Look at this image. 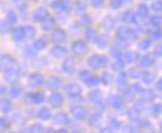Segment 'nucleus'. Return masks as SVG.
<instances>
[{"label":"nucleus","instance_id":"f257e3e1","mask_svg":"<svg viewBox=\"0 0 162 133\" xmlns=\"http://www.w3.org/2000/svg\"><path fill=\"white\" fill-rule=\"evenodd\" d=\"M106 64H107V60L101 57V56H97V55H94L89 59V66L92 68H100V67L105 66Z\"/></svg>","mask_w":162,"mask_h":133},{"label":"nucleus","instance_id":"f03ea898","mask_svg":"<svg viewBox=\"0 0 162 133\" xmlns=\"http://www.w3.org/2000/svg\"><path fill=\"white\" fill-rule=\"evenodd\" d=\"M73 51H74V54H76L77 56L85 55L86 51H87V45H86V42H85V41H81V40L75 41V42L73 44Z\"/></svg>","mask_w":162,"mask_h":133},{"label":"nucleus","instance_id":"7ed1b4c3","mask_svg":"<svg viewBox=\"0 0 162 133\" xmlns=\"http://www.w3.org/2000/svg\"><path fill=\"white\" fill-rule=\"evenodd\" d=\"M44 82H45V79L41 73H31L29 77V83L30 86H34V87L41 86Z\"/></svg>","mask_w":162,"mask_h":133},{"label":"nucleus","instance_id":"20e7f679","mask_svg":"<svg viewBox=\"0 0 162 133\" xmlns=\"http://www.w3.org/2000/svg\"><path fill=\"white\" fill-rule=\"evenodd\" d=\"M65 91H66V93L69 94L70 97H76V96H80V94H81V88L76 83H69L65 87Z\"/></svg>","mask_w":162,"mask_h":133},{"label":"nucleus","instance_id":"39448f33","mask_svg":"<svg viewBox=\"0 0 162 133\" xmlns=\"http://www.w3.org/2000/svg\"><path fill=\"white\" fill-rule=\"evenodd\" d=\"M32 17H34L35 21H44V20H46V19L49 17V13H47V10L45 8H39L34 13Z\"/></svg>","mask_w":162,"mask_h":133},{"label":"nucleus","instance_id":"423d86ee","mask_svg":"<svg viewBox=\"0 0 162 133\" xmlns=\"http://www.w3.org/2000/svg\"><path fill=\"white\" fill-rule=\"evenodd\" d=\"M65 37H66V34H65V31L61 30V29H56L55 31L52 32V41L56 42V44L62 42V41L65 40Z\"/></svg>","mask_w":162,"mask_h":133},{"label":"nucleus","instance_id":"0eeeda50","mask_svg":"<svg viewBox=\"0 0 162 133\" xmlns=\"http://www.w3.org/2000/svg\"><path fill=\"white\" fill-rule=\"evenodd\" d=\"M71 113L79 120H84L86 117V109L81 106H76V107H73V109H71Z\"/></svg>","mask_w":162,"mask_h":133},{"label":"nucleus","instance_id":"6e6552de","mask_svg":"<svg viewBox=\"0 0 162 133\" xmlns=\"http://www.w3.org/2000/svg\"><path fill=\"white\" fill-rule=\"evenodd\" d=\"M50 103L54 106V107H59L64 103V97H62V94L60 93H54L51 94V97H50Z\"/></svg>","mask_w":162,"mask_h":133},{"label":"nucleus","instance_id":"1a4fd4ad","mask_svg":"<svg viewBox=\"0 0 162 133\" xmlns=\"http://www.w3.org/2000/svg\"><path fill=\"white\" fill-rule=\"evenodd\" d=\"M122 20H123L125 23H135V21H136V14H135V11L127 10V11L123 14Z\"/></svg>","mask_w":162,"mask_h":133},{"label":"nucleus","instance_id":"9d476101","mask_svg":"<svg viewBox=\"0 0 162 133\" xmlns=\"http://www.w3.org/2000/svg\"><path fill=\"white\" fill-rule=\"evenodd\" d=\"M51 55L54 57H64L66 55V50L62 47V46H56L51 50Z\"/></svg>","mask_w":162,"mask_h":133},{"label":"nucleus","instance_id":"9b49d317","mask_svg":"<svg viewBox=\"0 0 162 133\" xmlns=\"http://www.w3.org/2000/svg\"><path fill=\"white\" fill-rule=\"evenodd\" d=\"M13 37L15 40H17V41H20V40H23L24 39V28H15L14 30H13Z\"/></svg>","mask_w":162,"mask_h":133},{"label":"nucleus","instance_id":"f8f14e48","mask_svg":"<svg viewBox=\"0 0 162 133\" xmlns=\"http://www.w3.org/2000/svg\"><path fill=\"white\" fill-rule=\"evenodd\" d=\"M62 70L66 73H73L74 72V61L71 60V59H67L65 61V64L62 65Z\"/></svg>","mask_w":162,"mask_h":133},{"label":"nucleus","instance_id":"ddd939ff","mask_svg":"<svg viewBox=\"0 0 162 133\" xmlns=\"http://www.w3.org/2000/svg\"><path fill=\"white\" fill-rule=\"evenodd\" d=\"M29 96H30V98H31L35 103H41V102L45 100L44 94H43L41 92H34V93H30Z\"/></svg>","mask_w":162,"mask_h":133},{"label":"nucleus","instance_id":"4468645a","mask_svg":"<svg viewBox=\"0 0 162 133\" xmlns=\"http://www.w3.org/2000/svg\"><path fill=\"white\" fill-rule=\"evenodd\" d=\"M58 10H62V11H70V10H71V4H70V2H69V0H59Z\"/></svg>","mask_w":162,"mask_h":133},{"label":"nucleus","instance_id":"2eb2a0df","mask_svg":"<svg viewBox=\"0 0 162 133\" xmlns=\"http://www.w3.org/2000/svg\"><path fill=\"white\" fill-rule=\"evenodd\" d=\"M60 85H61V81L58 79V77H50L49 80H47V86H49V88H58V87H60Z\"/></svg>","mask_w":162,"mask_h":133},{"label":"nucleus","instance_id":"dca6fc26","mask_svg":"<svg viewBox=\"0 0 162 133\" xmlns=\"http://www.w3.org/2000/svg\"><path fill=\"white\" fill-rule=\"evenodd\" d=\"M10 108H11V103H10L9 100H6V98L0 100V111L8 112V111H10Z\"/></svg>","mask_w":162,"mask_h":133},{"label":"nucleus","instance_id":"f3484780","mask_svg":"<svg viewBox=\"0 0 162 133\" xmlns=\"http://www.w3.org/2000/svg\"><path fill=\"white\" fill-rule=\"evenodd\" d=\"M38 116H39L40 118H43V120H49V118L51 117L50 109H49V108H46V107H43V108H40V111L38 112Z\"/></svg>","mask_w":162,"mask_h":133},{"label":"nucleus","instance_id":"a211bd4d","mask_svg":"<svg viewBox=\"0 0 162 133\" xmlns=\"http://www.w3.org/2000/svg\"><path fill=\"white\" fill-rule=\"evenodd\" d=\"M138 15L141 16V17H147L149 15H150V9H149V6L147 5H140L138 6Z\"/></svg>","mask_w":162,"mask_h":133},{"label":"nucleus","instance_id":"6ab92c4d","mask_svg":"<svg viewBox=\"0 0 162 133\" xmlns=\"http://www.w3.org/2000/svg\"><path fill=\"white\" fill-rule=\"evenodd\" d=\"M35 35H36V30H35L32 26L24 28V36L25 37H29V39H31V37H35Z\"/></svg>","mask_w":162,"mask_h":133},{"label":"nucleus","instance_id":"aec40b11","mask_svg":"<svg viewBox=\"0 0 162 133\" xmlns=\"http://www.w3.org/2000/svg\"><path fill=\"white\" fill-rule=\"evenodd\" d=\"M45 23H44V30H51L54 26H55V19H54V17H47L46 19V20H44Z\"/></svg>","mask_w":162,"mask_h":133},{"label":"nucleus","instance_id":"412c9836","mask_svg":"<svg viewBox=\"0 0 162 133\" xmlns=\"http://www.w3.org/2000/svg\"><path fill=\"white\" fill-rule=\"evenodd\" d=\"M155 62V57L152 55H146V56H143L142 57V60H141V64L143 65V66H150V65H152Z\"/></svg>","mask_w":162,"mask_h":133},{"label":"nucleus","instance_id":"4be33fe9","mask_svg":"<svg viewBox=\"0 0 162 133\" xmlns=\"http://www.w3.org/2000/svg\"><path fill=\"white\" fill-rule=\"evenodd\" d=\"M125 62L126 64H130V62H134L136 59H137V54H134V52H126L125 55Z\"/></svg>","mask_w":162,"mask_h":133},{"label":"nucleus","instance_id":"5701e85b","mask_svg":"<svg viewBox=\"0 0 162 133\" xmlns=\"http://www.w3.org/2000/svg\"><path fill=\"white\" fill-rule=\"evenodd\" d=\"M100 97H101V92L100 91H92V92L89 93V98H90V101H92V102H99Z\"/></svg>","mask_w":162,"mask_h":133},{"label":"nucleus","instance_id":"b1692460","mask_svg":"<svg viewBox=\"0 0 162 133\" xmlns=\"http://www.w3.org/2000/svg\"><path fill=\"white\" fill-rule=\"evenodd\" d=\"M5 76H8L9 80H13L16 77V70L14 67H8L6 71H5Z\"/></svg>","mask_w":162,"mask_h":133},{"label":"nucleus","instance_id":"393cba45","mask_svg":"<svg viewBox=\"0 0 162 133\" xmlns=\"http://www.w3.org/2000/svg\"><path fill=\"white\" fill-rule=\"evenodd\" d=\"M85 82L89 85V86H96L99 83V79L96 76H89V77L85 80Z\"/></svg>","mask_w":162,"mask_h":133},{"label":"nucleus","instance_id":"a878e982","mask_svg":"<svg viewBox=\"0 0 162 133\" xmlns=\"http://www.w3.org/2000/svg\"><path fill=\"white\" fill-rule=\"evenodd\" d=\"M21 94V88L17 87V86H14L11 90H10V96L11 97H19Z\"/></svg>","mask_w":162,"mask_h":133},{"label":"nucleus","instance_id":"bb28decb","mask_svg":"<svg viewBox=\"0 0 162 133\" xmlns=\"http://www.w3.org/2000/svg\"><path fill=\"white\" fill-rule=\"evenodd\" d=\"M45 45H46V44H45V41H44L43 39H38L36 41L34 42V49H35V50H43V49L45 47Z\"/></svg>","mask_w":162,"mask_h":133},{"label":"nucleus","instance_id":"cd10ccee","mask_svg":"<svg viewBox=\"0 0 162 133\" xmlns=\"http://www.w3.org/2000/svg\"><path fill=\"white\" fill-rule=\"evenodd\" d=\"M66 121H67V118H66L65 113H59L55 117V123H65Z\"/></svg>","mask_w":162,"mask_h":133},{"label":"nucleus","instance_id":"c85d7f7f","mask_svg":"<svg viewBox=\"0 0 162 133\" xmlns=\"http://www.w3.org/2000/svg\"><path fill=\"white\" fill-rule=\"evenodd\" d=\"M126 81H127V75H126L125 72L120 73V76L117 77V83L119 85H126Z\"/></svg>","mask_w":162,"mask_h":133},{"label":"nucleus","instance_id":"c756f323","mask_svg":"<svg viewBox=\"0 0 162 133\" xmlns=\"http://www.w3.org/2000/svg\"><path fill=\"white\" fill-rule=\"evenodd\" d=\"M143 96H145V100L146 101H152L153 97H155V93L151 90H146L145 92H143Z\"/></svg>","mask_w":162,"mask_h":133},{"label":"nucleus","instance_id":"7c9ffc66","mask_svg":"<svg viewBox=\"0 0 162 133\" xmlns=\"http://www.w3.org/2000/svg\"><path fill=\"white\" fill-rule=\"evenodd\" d=\"M151 24L155 26V28H160L161 26V16H152L151 17Z\"/></svg>","mask_w":162,"mask_h":133},{"label":"nucleus","instance_id":"2f4dec72","mask_svg":"<svg viewBox=\"0 0 162 133\" xmlns=\"http://www.w3.org/2000/svg\"><path fill=\"white\" fill-rule=\"evenodd\" d=\"M140 49H142V50H146V49H149L150 46H151V40L150 39H145V40H142L141 42H140Z\"/></svg>","mask_w":162,"mask_h":133},{"label":"nucleus","instance_id":"473e14b6","mask_svg":"<svg viewBox=\"0 0 162 133\" xmlns=\"http://www.w3.org/2000/svg\"><path fill=\"white\" fill-rule=\"evenodd\" d=\"M143 76V81H145L146 83H150L151 81H153V73H151V72H145L142 75Z\"/></svg>","mask_w":162,"mask_h":133},{"label":"nucleus","instance_id":"72a5a7b5","mask_svg":"<svg viewBox=\"0 0 162 133\" xmlns=\"http://www.w3.org/2000/svg\"><path fill=\"white\" fill-rule=\"evenodd\" d=\"M100 121H101V117H100V115H94L91 118H90V124L91 126H96V124H99L100 123Z\"/></svg>","mask_w":162,"mask_h":133},{"label":"nucleus","instance_id":"f704fd0d","mask_svg":"<svg viewBox=\"0 0 162 133\" xmlns=\"http://www.w3.org/2000/svg\"><path fill=\"white\" fill-rule=\"evenodd\" d=\"M16 20H17V16H16V14H15L14 11H10V13H8V21H9L10 24H14V23H16Z\"/></svg>","mask_w":162,"mask_h":133},{"label":"nucleus","instance_id":"c9c22d12","mask_svg":"<svg viewBox=\"0 0 162 133\" xmlns=\"http://www.w3.org/2000/svg\"><path fill=\"white\" fill-rule=\"evenodd\" d=\"M122 5V0H110V6L112 9H119Z\"/></svg>","mask_w":162,"mask_h":133},{"label":"nucleus","instance_id":"e433bc0d","mask_svg":"<svg viewBox=\"0 0 162 133\" xmlns=\"http://www.w3.org/2000/svg\"><path fill=\"white\" fill-rule=\"evenodd\" d=\"M112 105L115 108H121L122 107V100L120 97H112Z\"/></svg>","mask_w":162,"mask_h":133},{"label":"nucleus","instance_id":"4c0bfd02","mask_svg":"<svg viewBox=\"0 0 162 133\" xmlns=\"http://www.w3.org/2000/svg\"><path fill=\"white\" fill-rule=\"evenodd\" d=\"M9 30V24L6 21H0V34H5Z\"/></svg>","mask_w":162,"mask_h":133},{"label":"nucleus","instance_id":"58836bf2","mask_svg":"<svg viewBox=\"0 0 162 133\" xmlns=\"http://www.w3.org/2000/svg\"><path fill=\"white\" fill-rule=\"evenodd\" d=\"M152 9L156 10V11H161V9H162V2L161 0H156V2L152 4Z\"/></svg>","mask_w":162,"mask_h":133},{"label":"nucleus","instance_id":"ea45409f","mask_svg":"<svg viewBox=\"0 0 162 133\" xmlns=\"http://www.w3.org/2000/svg\"><path fill=\"white\" fill-rule=\"evenodd\" d=\"M86 6H87L86 2H82V0L77 2V4H76V8H77V10H79V11H84V10L86 9Z\"/></svg>","mask_w":162,"mask_h":133},{"label":"nucleus","instance_id":"a19ab883","mask_svg":"<svg viewBox=\"0 0 162 133\" xmlns=\"http://www.w3.org/2000/svg\"><path fill=\"white\" fill-rule=\"evenodd\" d=\"M43 132H44V128L40 124H36L31 128V133H43Z\"/></svg>","mask_w":162,"mask_h":133},{"label":"nucleus","instance_id":"79ce46f5","mask_svg":"<svg viewBox=\"0 0 162 133\" xmlns=\"http://www.w3.org/2000/svg\"><path fill=\"white\" fill-rule=\"evenodd\" d=\"M104 2L105 0H91V4L94 8H101L104 5Z\"/></svg>","mask_w":162,"mask_h":133},{"label":"nucleus","instance_id":"37998d69","mask_svg":"<svg viewBox=\"0 0 162 133\" xmlns=\"http://www.w3.org/2000/svg\"><path fill=\"white\" fill-rule=\"evenodd\" d=\"M107 42H109V40H107V37H99L97 39V44L100 45V46H106L107 45Z\"/></svg>","mask_w":162,"mask_h":133},{"label":"nucleus","instance_id":"c03bdc74","mask_svg":"<svg viewBox=\"0 0 162 133\" xmlns=\"http://www.w3.org/2000/svg\"><path fill=\"white\" fill-rule=\"evenodd\" d=\"M152 36L156 37V39H160V37H161V30H160V28H155V30L152 32Z\"/></svg>","mask_w":162,"mask_h":133},{"label":"nucleus","instance_id":"a18cd8bd","mask_svg":"<svg viewBox=\"0 0 162 133\" xmlns=\"http://www.w3.org/2000/svg\"><path fill=\"white\" fill-rule=\"evenodd\" d=\"M87 36H89L90 40H94V37H96V34L94 32L92 29H89V30H87Z\"/></svg>","mask_w":162,"mask_h":133},{"label":"nucleus","instance_id":"49530a36","mask_svg":"<svg viewBox=\"0 0 162 133\" xmlns=\"http://www.w3.org/2000/svg\"><path fill=\"white\" fill-rule=\"evenodd\" d=\"M82 23L85 25H91V19H90V16H87V15L82 16Z\"/></svg>","mask_w":162,"mask_h":133},{"label":"nucleus","instance_id":"de8ad7c7","mask_svg":"<svg viewBox=\"0 0 162 133\" xmlns=\"http://www.w3.org/2000/svg\"><path fill=\"white\" fill-rule=\"evenodd\" d=\"M132 92H134V93H140V92H142L141 86H140V85H134V86H132Z\"/></svg>","mask_w":162,"mask_h":133},{"label":"nucleus","instance_id":"09e8293b","mask_svg":"<svg viewBox=\"0 0 162 133\" xmlns=\"http://www.w3.org/2000/svg\"><path fill=\"white\" fill-rule=\"evenodd\" d=\"M122 66H123V62L117 61V62H115V64H114V70H121V68H122Z\"/></svg>","mask_w":162,"mask_h":133},{"label":"nucleus","instance_id":"8fccbe9b","mask_svg":"<svg viewBox=\"0 0 162 133\" xmlns=\"http://www.w3.org/2000/svg\"><path fill=\"white\" fill-rule=\"evenodd\" d=\"M111 55H114L115 57H116V56H117V57H120V56H121V52H120L117 49H112V50H111Z\"/></svg>","mask_w":162,"mask_h":133},{"label":"nucleus","instance_id":"3c124183","mask_svg":"<svg viewBox=\"0 0 162 133\" xmlns=\"http://www.w3.org/2000/svg\"><path fill=\"white\" fill-rule=\"evenodd\" d=\"M5 127H6V121L3 120V118H0V131H3Z\"/></svg>","mask_w":162,"mask_h":133},{"label":"nucleus","instance_id":"603ef678","mask_svg":"<svg viewBox=\"0 0 162 133\" xmlns=\"http://www.w3.org/2000/svg\"><path fill=\"white\" fill-rule=\"evenodd\" d=\"M80 76H81V79H84V80H86V79L89 77V72L84 70V71H81V72H80Z\"/></svg>","mask_w":162,"mask_h":133},{"label":"nucleus","instance_id":"864d4df0","mask_svg":"<svg viewBox=\"0 0 162 133\" xmlns=\"http://www.w3.org/2000/svg\"><path fill=\"white\" fill-rule=\"evenodd\" d=\"M100 133H112V131H111V128H109V127H106V128H102Z\"/></svg>","mask_w":162,"mask_h":133},{"label":"nucleus","instance_id":"5fc2aeb1","mask_svg":"<svg viewBox=\"0 0 162 133\" xmlns=\"http://www.w3.org/2000/svg\"><path fill=\"white\" fill-rule=\"evenodd\" d=\"M4 94H5V88L3 86H0V97H3Z\"/></svg>","mask_w":162,"mask_h":133},{"label":"nucleus","instance_id":"6e6d98bb","mask_svg":"<svg viewBox=\"0 0 162 133\" xmlns=\"http://www.w3.org/2000/svg\"><path fill=\"white\" fill-rule=\"evenodd\" d=\"M102 77H104V82H109V80H110V79H109V77H110L109 75H106V73H105V75L102 76Z\"/></svg>","mask_w":162,"mask_h":133},{"label":"nucleus","instance_id":"4d7b16f0","mask_svg":"<svg viewBox=\"0 0 162 133\" xmlns=\"http://www.w3.org/2000/svg\"><path fill=\"white\" fill-rule=\"evenodd\" d=\"M161 85H162V81L160 80V81L157 82V90H161Z\"/></svg>","mask_w":162,"mask_h":133},{"label":"nucleus","instance_id":"13d9d810","mask_svg":"<svg viewBox=\"0 0 162 133\" xmlns=\"http://www.w3.org/2000/svg\"><path fill=\"white\" fill-rule=\"evenodd\" d=\"M58 133H67V132H66V131H65V129H60V131H59V132H58Z\"/></svg>","mask_w":162,"mask_h":133},{"label":"nucleus","instance_id":"bf43d9fd","mask_svg":"<svg viewBox=\"0 0 162 133\" xmlns=\"http://www.w3.org/2000/svg\"><path fill=\"white\" fill-rule=\"evenodd\" d=\"M125 2H127V3H129V2H132V0H125Z\"/></svg>","mask_w":162,"mask_h":133}]
</instances>
